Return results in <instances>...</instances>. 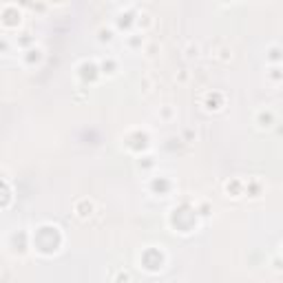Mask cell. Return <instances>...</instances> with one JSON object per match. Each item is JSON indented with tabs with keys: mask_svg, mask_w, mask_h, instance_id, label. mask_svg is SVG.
Returning a JSON list of instances; mask_svg holds the SVG:
<instances>
[{
	"mask_svg": "<svg viewBox=\"0 0 283 283\" xmlns=\"http://www.w3.org/2000/svg\"><path fill=\"white\" fill-rule=\"evenodd\" d=\"M97 38H100V42H113L115 40V31H113L111 27H102L100 31H97Z\"/></svg>",
	"mask_w": 283,
	"mask_h": 283,
	"instance_id": "cell-9",
	"label": "cell"
},
{
	"mask_svg": "<svg viewBox=\"0 0 283 283\" xmlns=\"http://www.w3.org/2000/svg\"><path fill=\"white\" fill-rule=\"evenodd\" d=\"M7 51H9V40L0 38V53H7Z\"/></svg>",
	"mask_w": 283,
	"mask_h": 283,
	"instance_id": "cell-14",
	"label": "cell"
},
{
	"mask_svg": "<svg viewBox=\"0 0 283 283\" xmlns=\"http://www.w3.org/2000/svg\"><path fill=\"white\" fill-rule=\"evenodd\" d=\"M144 36L142 33H131V36H126V44H128V49H142L144 47Z\"/></svg>",
	"mask_w": 283,
	"mask_h": 283,
	"instance_id": "cell-6",
	"label": "cell"
},
{
	"mask_svg": "<svg viewBox=\"0 0 283 283\" xmlns=\"http://www.w3.org/2000/svg\"><path fill=\"white\" fill-rule=\"evenodd\" d=\"M255 124L261 128H272L277 124V113L272 111V108H259V111L255 113Z\"/></svg>",
	"mask_w": 283,
	"mask_h": 283,
	"instance_id": "cell-1",
	"label": "cell"
},
{
	"mask_svg": "<svg viewBox=\"0 0 283 283\" xmlns=\"http://www.w3.org/2000/svg\"><path fill=\"white\" fill-rule=\"evenodd\" d=\"M157 115H160V120H164V122H171L173 117H175V108H173L171 104H164V106H160Z\"/></svg>",
	"mask_w": 283,
	"mask_h": 283,
	"instance_id": "cell-7",
	"label": "cell"
},
{
	"mask_svg": "<svg viewBox=\"0 0 283 283\" xmlns=\"http://www.w3.org/2000/svg\"><path fill=\"white\" fill-rule=\"evenodd\" d=\"M268 53H270V56H268V60H270V62H275V67H277V64H279V53H281V47H279V44H272V47L268 49Z\"/></svg>",
	"mask_w": 283,
	"mask_h": 283,
	"instance_id": "cell-11",
	"label": "cell"
},
{
	"mask_svg": "<svg viewBox=\"0 0 283 283\" xmlns=\"http://www.w3.org/2000/svg\"><path fill=\"white\" fill-rule=\"evenodd\" d=\"M142 51H144V56H146V58L155 60V58L162 53V44L157 40H146V42H144V47H142Z\"/></svg>",
	"mask_w": 283,
	"mask_h": 283,
	"instance_id": "cell-5",
	"label": "cell"
},
{
	"mask_svg": "<svg viewBox=\"0 0 283 283\" xmlns=\"http://www.w3.org/2000/svg\"><path fill=\"white\" fill-rule=\"evenodd\" d=\"M188 78H190V71H188V69H182V71L175 76V80H180L184 84V82H188Z\"/></svg>",
	"mask_w": 283,
	"mask_h": 283,
	"instance_id": "cell-13",
	"label": "cell"
},
{
	"mask_svg": "<svg viewBox=\"0 0 283 283\" xmlns=\"http://www.w3.org/2000/svg\"><path fill=\"white\" fill-rule=\"evenodd\" d=\"M100 71H102V73H108V76H115V71H117V62L113 60V58H106V60H102Z\"/></svg>",
	"mask_w": 283,
	"mask_h": 283,
	"instance_id": "cell-8",
	"label": "cell"
},
{
	"mask_svg": "<svg viewBox=\"0 0 283 283\" xmlns=\"http://www.w3.org/2000/svg\"><path fill=\"white\" fill-rule=\"evenodd\" d=\"M115 283H131V275L126 270H117L115 275Z\"/></svg>",
	"mask_w": 283,
	"mask_h": 283,
	"instance_id": "cell-12",
	"label": "cell"
},
{
	"mask_svg": "<svg viewBox=\"0 0 283 283\" xmlns=\"http://www.w3.org/2000/svg\"><path fill=\"white\" fill-rule=\"evenodd\" d=\"M135 27L142 29V33H144V31H151V29L155 27V18H153L148 11H140V13L135 16Z\"/></svg>",
	"mask_w": 283,
	"mask_h": 283,
	"instance_id": "cell-3",
	"label": "cell"
},
{
	"mask_svg": "<svg viewBox=\"0 0 283 283\" xmlns=\"http://www.w3.org/2000/svg\"><path fill=\"white\" fill-rule=\"evenodd\" d=\"M73 210H76V215L80 217V219H89V217L95 212V203L91 199H80V201H76Z\"/></svg>",
	"mask_w": 283,
	"mask_h": 283,
	"instance_id": "cell-2",
	"label": "cell"
},
{
	"mask_svg": "<svg viewBox=\"0 0 283 283\" xmlns=\"http://www.w3.org/2000/svg\"><path fill=\"white\" fill-rule=\"evenodd\" d=\"M22 60H24V62H27V60L40 62V60H42V49H38V47H36V49H29V51L22 56Z\"/></svg>",
	"mask_w": 283,
	"mask_h": 283,
	"instance_id": "cell-10",
	"label": "cell"
},
{
	"mask_svg": "<svg viewBox=\"0 0 283 283\" xmlns=\"http://www.w3.org/2000/svg\"><path fill=\"white\" fill-rule=\"evenodd\" d=\"M199 56H201V47H199V42H195V40H190L184 47V60H188V62H192V60H199Z\"/></svg>",
	"mask_w": 283,
	"mask_h": 283,
	"instance_id": "cell-4",
	"label": "cell"
}]
</instances>
